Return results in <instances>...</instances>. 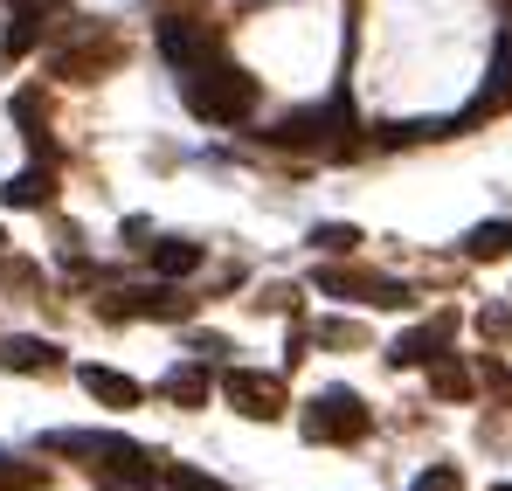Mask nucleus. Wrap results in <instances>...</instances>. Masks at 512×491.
<instances>
[{
	"instance_id": "obj_1",
	"label": "nucleus",
	"mask_w": 512,
	"mask_h": 491,
	"mask_svg": "<svg viewBox=\"0 0 512 491\" xmlns=\"http://www.w3.org/2000/svg\"><path fill=\"white\" fill-rule=\"evenodd\" d=\"M180 97L201 125H243L256 111V77L236 70V63H201V70H180Z\"/></svg>"
},
{
	"instance_id": "obj_2",
	"label": "nucleus",
	"mask_w": 512,
	"mask_h": 491,
	"mask_svg": "<svg viewBox=\"0 0 512 491\" xmlns=\"http://www.w3.org/2000/svg\"><path fill=\"white\" fill-rule=\"evenodd\" d=\"M298 422H305L312 443H360V436L374 429V415H367V402H360L353 388H326V395H312V409L298 415Z\"/></svg>"
},
{
	"instance_id": "obj_3",
	"label": "nucleus",
	"mask_w": 512,
	"mask_h": 491,
	"mask_svg": "<svg viewBox=\"0 0 512 491\" xmlns=\"http://www.w3.org/2000/svg\"><path fill=\"white\" fill-rule=\"evenodd\" d=\"M222 402L250 422H277L284 415V381L277 374H256V367H229L222 374Z\"/></svg>"
},
{
	"instance_id": "obj_4",
	"label": "nucleus",
	"mask_w": 512,
	"mask_h": 491,
	"mask_svg": "<svg viewBox=\"0 0 512 491\" xmlns=\"http://www.w3.org/2000/svg\"><path fill=\"white\" fill-rule=\"evenodd\" d=\"M160 56H167L173 70H201V63L222 56V35L208 21H160Z\"/></svg>"
},
{
	"instance_id": "obj_5",
	"label": "nucleus",
	"mask_w": 512,
	"mask_h": 491,
	"mask_svg": "<svg viewBox=\"0 0 512 491\" xmlns=\"http://www.w3.org/2000/svg\"><path fill=\"white\" fill-rule=\"evenodd\" d=\"M312 284H319V291H333V298H360V305H381V312L409 298V291H402L395 277H374V270H340V263H333V270H319Z\"/></svg>"
},
{
	"instance_id": "obj_6",
	"label": "nucleus",
	"mask_w": 512,
	"mask_h": 491,
	"mask_svg": "<svg viewBox=\"0 0 512 491\" xmlns=\"http://www.w3.org/2000/svg\"><path fill=\"white\" fill-rule=\"evenodd\" d=\"M450 339H457V319H450V312H436V319H423L416 332H402V339L388 346V367H429Z\"/></svg>"
},
{
	"instance_id": "obj_7",
	"label": "nucleus",
	"mask_w": 512,
	"mask_h": 491,
	"mask_svg": "<svg viewBox=\"0 0 512 491\" xmlns=\"http://www.w3.org/2000/svg\"><path fill=\"white\" fill-rule=\"evenodd\" d=\"M194 305L180 298V291H118L111 305H104V319H187Z\"/></svg>"
},
{
	"instance_id": "obj_8",
	"label": "nucleus",
	"mask_w": 512,
	"mask_h": 491,
	"mask_svg": "<svg viewBox=\"0 0 512 491\" xmlns=\"http://www.w3.org/2000/svg\"><path fill=\"white\" fill-rule=\"evenodd\" d=\"M77 381H84L90 402H104V409H139V381L118 374V367H77Z\"/></svg>"
},
{
	"instance_id": "obj_9",
	"label": "nucleus",
	"mask_w": 512,
	"mask_h": 491,
	"mask_svg": "<svg viewBox=\"0 0 512 491\" xmlns=\"http://www.w3.org/2000/svg\"><path fill=\"white\" fill-rule=\"evenodd\" d=\"M63 353L49 346V339H28V332H14V339H0V367L7 374H49Z\"/></svg>"
},
{
	"instance_id": "obj_10",
	"label": "nucleus",
	"mask_w": 512,
	"mask_h": 491,
	"mask_svg": "<svg viewBox=\"0 0 512 491\" xmlns=\"http://www.w3.org/2000/svg\"><path fill=\"white\" fill-rule=\"evenodd\" d=\"M104 63H118V42H111V35H104V42H84V49H63V56H56V77L90 83Z\"/></svg>"
},
{
	"instance_id": "obj_11",
	"label": "nucleus",
	"mask_w": 512,
	"mask_h": 491,
	"mask_svg": "<svg viewBox=\"0 0 512 491\" xmlns=\"http://www.w3.org/2000/svg\"><path fill=\"white\" fill-rule=\"evenodd\" d=\"M49 194H56V173H49V166H28V173H14V180L0 187L7 208H49Z\"/></svg>"
},
{
	"instance_id": "obj_12",
	"label": "nucleus",
	"mask_w": 512,
	"mask_h": 491,
	"mask_svg": "<svg viewBox=\"0 0 512 491\" xmlns=\"http://www.w3.org/2000/svg\"><path fill=\"white\" fill-rule=\"evenodd\" d=\"M14 125H21V139L49 160V111H42V97H35V90H21V97H14Z\"/></svg>"
},
{
	"instance_id": "obj_13",
	"label": "nucleus",
	"mask_w": 512,
	"mask_h": 491,
	"mask_svg": "<svg viewBox=\"0 0 512 491\" xmlns=\"http://www.w3.org/2000/svg\"><path fill=\"white\" fill-rule=\"evenodd\" d=\"M167 402L173 409H201V402H208V367H194V360L173 367L167 374Z\"/></svg>"
},
{
	"instance_id": "obj_14",
	"label": "nucleus",
	"mask_w": 512,
	"mask_h": 491,
	"mask_svg": "<svg viewBox=\"0 0 512 491\" xmlns=\"http://www.w3.org/2000/svg\"><path fill=\"white\" fill-rule=\"evenodd\" d=\"M512 249V222H478L471 236H464V256L471 263H492V256H506Z\"/></svg>"
},
{
	"instance_id": "obj_15",
	"label": "nucleus",
	"mask_w": 512,
	"mask_h": 491,
	"mask_svg": "<svg viewBox=\"0 0 512 491\" xmlns=\"http://www.w3.org/2000/svg\"><path fill=\"white\" fill-rule=\"evenodd\" d=\"M153 270H160V277H187V270H201V243H180V236L153 243Z\"/></svg>"
},
{
	"instance_id": "obj_16",
	"label": "nucleus",
	"mask_w": 512,
	"mask_h": 491,
	"mask_svg": "<svg viewBox=\"0 0 512 491\" xmlns=\"http://www.w3.org/2000/svg\"><path fill=\"white\" fill-rule=\"evenodd\" d=\"M35 35H42V0H21V7H14V28H7V42H0V49H7V56H28V49H35Z\"/></svg>"
},
{
	"instance_id": "obj_17",
	"label": "nucleus",
	"mask_w": 512,
	"mask_h": 491,
	"mask_svg": "<svg viewBox=\"0 0 512 491\" xmlns=\"http://www.w3.org/2000/svg\"><path fill=\"white\" fill-rule=\"evenodd\" d=\"M429 381H436V395H471V374L457 360H429Z\"/></svg>"
},
{
	"instance_id": "obj_18",
	"label": "nucleus",
	"mask_w": 512,
	"mask_h": 491,
	"mask_svg": "<svg viewBox=\"0 0 512 491\" xmlns=\"http://www.w3.org/2000/svg\"><path fill=\"white\" fill-rule=\"evenodd\" d=\"M409 491H464V471H457V464H429Z\"/></svg>"
},
{
	"instance_id": "obj_19",
	"label": "nucleus",
	"mask_w": 512,
	"mask_h": 491,
	"mask_svg": "<svg viewBox=\"0 0 512 491\" xmlns=\"http://www.w3.org/2000/svg\"><path fill=\"white\" fill-rule=\"evenodd\" d=\"M42 485V471L35 464H14V457H0V491H35Z\"/></svg>"
},
{
	"instance_id": "obj_20",
	"label": "nucleus",
	"mask_w": 512,
	"mask_h": 491,
	"mask_svg": "<svg viewBox=\"0 0 512 491\" xmlns=\"http://www.w3.org/2000/svg\"><path fill=\"white\" fill-rule=\"evenodd\" d=\"M160 491H222V485H215V478H201V471H167Z\"/></svg>"
},
{
	"instance_id": "obj_21",
	"label": "nucleus",
	"mask_w": 512,
	"mask_h": 491,
	"mask_svg": "<svg viewBox=\"0 0 512 491\" xmlns=\"http://www.w3.org/2000/svg\"><path fill=\"white\" fill-rule=\"evenodd\" d=\"M312 243H319V249H353V243H360V229H340V222H326V229H312Z\"/></svg>"
},
{
	"instance_id": "obj_22",
	"label": "nucleus",
	"mask_w": 512,
	"mask_h": 491,
	"mask_svg": "<svg viewBox=\"0 0 512 491\" xmlns=\"http://www.w3.org/2000/svg\"><path fill=\"white\" fill-rule=\"evenodd\" d=\"M492 491H512V485H492Z\"/></svg>"
},
{
	"instance_id": "obj_23",
	"label": "nucleus",
	"mask_w": 512,
	"mask_h": 491,
	"mask_svg": "<svg viewBox=\"0 0 512 491\" xmlns=\"http://www.w3.org/2000/svg\"><path fill=\"white\" fill-rule=\"evenodd\" d=\"M0 243H7V236H0Z\"/></svg>"
}]
</instances>
